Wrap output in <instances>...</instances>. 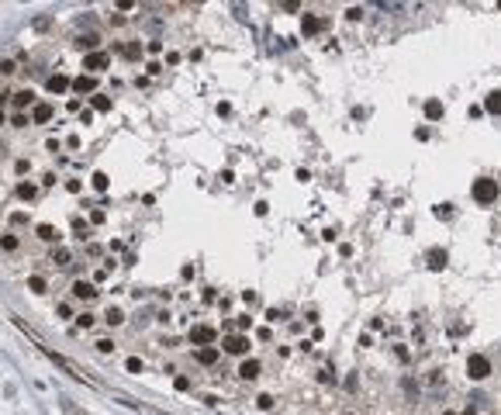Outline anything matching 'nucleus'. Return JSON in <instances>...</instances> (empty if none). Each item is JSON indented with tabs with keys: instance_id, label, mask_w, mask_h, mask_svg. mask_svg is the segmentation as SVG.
I'll use <instances>...</instances> for the list:
<instances>
[{
	"instance_id": "obj_41",
	"label": "nucleus",
	"mask_w": 501,
	"mask_h": 415,
	"mask_svg": "<svg viewBox=\"0 0 501 415\" xmlns=\"http://www.w3.org/2000/svg\"><path fill=\"white\" fill-rule=\"evenodd\" d=\"M342 415H353V412H342Z\"/></svg>"
},
{
	"instance_id": "obj_35",
	"label": "nucleus",
	"mask_w": 501,
	"mask_h": 415,
	"mask_svg": "<svg viewBox=\"0 0 501 415\" xmlns=\"http://www.w3.org/2000/svg\"><path fill=\"white\" fill-rule=\"evenodd\" d=\"M256 405H259V408H270L273 398H270V395H259V398H256Z\"/></svg>"
},
{
	"instance_id": "obj_15",
	"label": "nucleus",
	"mask_w": 501,
	"mask_h": 415,
	"mask_svg": "<svg viewBox=\"0 0 501 415\" xmlns=\"http://www.w3.org/2000/svg\"><path fill=\"white\" fill-rule=\"evenodd\" d=\"M31 104H35V90H18V94H14V107H18V111L31 107Z\"/></svg>"
},
{
	"instance_id": "obj_3",
	"label": "nucleus",
	"mask_w": 501,
	"mask_h": 415,
	"mask_svg": "<svg viewBox=\"0 0 501 415\" xmlns=\"http://www.w3.org/2000/svg\"><path fill=\"white\" fill-rule=\"evenodd\" d=\"M467 374H470V381H484V377H491V360L484 353H474L470 360H467Z\"/></svg>"
},
{
	"instance_id": "obj_11",
	"label": "nucleus",
	"mask_w": 501,
	"mask_h": 415,
	"mask_svg": "<svg viewBox=\"0 0 501 415\" xmlns=\"http://www.w3.org/2000/svg\"><path fill=\"white\" fill-rule=\"evenodd\" d=\"M322 28H325V21H322V18H315V14H308V18L301 21V31H304V35H318Z\"/></svg>"
},
{
	"instance_id": "obj_16",
	"label": "nucleus",
	"mask_w": 501,
	"mask_h": 415,
	"mask_svg": "<svg viewBox=\"0 0 501 415\" xmlns=\"http://www.w3.org/2000/svg\"><path fill=\"white\" fill-rule=\"evenodd\" d=\"M52 263H56V267H69V263H73V253H69L66 246H56V249H52Z\"/></svg>"
},
{
	"instance_id": "obj_27",
	"label": "nucleus",
	"mask_w": 501,
	"mask_h": 415,
	"mask_svg": "<svg viewBox=\"0 0 501 415\" xmlns=\"http://www.w3.org/2000/svg\"><path fill=\"white\" fill-rule=\"evenodd\" d=\"M125 370H128V374H138V370H142V360H138V356H128V360H125Z\"/></svg>"
},
{
	"instance_id": "obj_4",
	"label": "nucleus",
	"mask_w": 501,
	"mask_h": 415,
	"mask_svg": "<svg viewBox=\"0 0 501 415\" xmlns=\"http://www.w3.org/2000/svg\"><path fill=\"white\" fill-rule=\"evenodd\" d=\"M107 66H111V56H107V52H90V56L83 59V69H90V77H94V73H104Z\"/></svg>"
},
{
	"instance_id": "obj_12",
	"label": "nucleus",
	"mask_w": 501,
	"mask_h": 415,
	"mask_svg": "<svg viewBox=\"0 0 501 415\" xmlns=\"http://www.w3.org/2000/svg\"><path fill=\"white\" fill-rule=\"evenodd\" d=\"M66 87H73V80H69V77H62V73L49 77V94H62Z\"/></svg>"
},
{
	"instance_id": "obj_8",
	"label": "nucleus",
	"mask_w": 501,
	"mask_h": 415,
	"mask_svg": "<svg viewBox=\"0 0 501 415\" xmlns=\"http://www.w3.org/2000/svg\"><path fill=\"white\" fill-rule=\"evenodd\" d=\"M218 356H221V350H218V346H201V350H197V363L214 367V363H218Z\"/></svg>"
},
{
	"instance_id": "obj_32",
	"label": "nucleus",
	"mask_w": 501,
	"mask_h": 415,
	"mask_svg": "<svg viewBox=\"0 0 501 415\" xmlns=\"http://www.w3.org/2000/svg\"><path fill=\"white\" fill-rule=\"evenodd\" d=\"M280 318H284L280 308H266V322H280Z\"/></svg>"
},
{
	"instance_id": "obj_30",
	"label": "nucleus",
	"mask_w": 501,
	"mask_h": 415,
	"mask_svg": "<svg viewBox=\"0 0 501 415\" xmlns=\"http://www.w3.org/2000/svg\"><path fill=\"white\" fill-rule=\"evenodd\" d=\"M80 49H97V35H83V39H80Z\"/></svg>"
},
{
	"instance_id": "obj_21",
	"label": "nucleus",
	"mask_w": 501,
	"mask_h": 415,
	"mask_svg": "<svg viewBox=\"0 0 501 415\" xmlns=\"http://www.w3.org/2000/svg\"><path fill=\"white\" fill-rule=\"evenodd\" d=\"M28 291H31V294H45V277L31 274L28 277Z\"/></svg>"
},
{
	"instance_id": "obj_1",
	"label": "nucleus",
	"mask_w": 501,
	"mask_h": 415,
	"mask_svg": "<svg viewBox=\"0 0 501 415\" xmlns=\"http://www.w3.org/2000/svg\"><path fill=\"white\" fill-rule=\"evenodd\" d=\"M35 346H38V350H42V353H45V356H49V360H52L56 367H62L66 374H73V377H76V381H87V384H94V381H90V377H87V374H80V367H76V363H73V360H66V356H62V353H56L52 346H42L38 339H35Z\"/></svg>"
},
{
	"instance_id": "obj_14",
	"label": "nucleus",
	"mask_w": 501,
	"mask_h": 415,
	"mask_svg": "<svg viewBox=\"0 0 501 415\" xmlns=\"http://www.w3.org/2000/svg\"><path fill=\"white\" fill-rule=\"evenodd\" d=\"M94 87H97V80H94V77H87V73L73 80V90H76V94H90Z\"/></svg>"
},
{
	"instance_id": "obj_36",
	"label": "nucleus",
	"mask_w": 501,
	"mask_h": 415,
	"mask_svg": "<svg viewBox=\"0 0 501 415\" xmlns=\"http://www.w3.org/2000/svg\"><path fill=\"white\" fill-rule=\"evenodd\" d=\"M11 221H14V225H24V221H28V215H24V211H14V215H11Z\"/></svg>"
},
{
	"instance_id": "obj_24",
	"label": "nucleus",
	"mask_w": 501,
	"mask_h": 415,
	"mask_svg": "<svg viewBox=\"0 0 501 415\" xmlns=\"http://www.w3.org/2000/svg\"><path fill=\"white\" fill-rule=\"evenodd\" d=\"M0 249L4 253H14L18 249V236H0Z\"/></svg>"
},
{
	"instance_id": "obj_23",
	"label": "nucleus",
	"mask_w": 501,
	"mask_h": 415,
	"mask_svg": "<svg viewBox=\"0 0 501 415\" xmlns=\"http://www.w3.org/2000/svg\"><path fill=\"white\" fill-rule=\"evenodd\" d=\"M90 183H94V191H107V187H111V177H107V173H94Z\"/></svg>"
},
{
	"instance_id": "obj_9",
	"label": "nucleus",
	"mask_w": 501,
	"mask_h": 415,
	"mask_svg": "<svg viewBox=\"0 0 501 415\" xmlns=\"http://www.w3.org/2000/svg\"><path fill=\"white\" fill-rule=\"evenodd\" d=\"M31 121L35 125H49L52 121V104H35L31 107Z\"/></svg>"
},
{
	"instance_id": "obj_6",
	"label": "nucleus",
	"mask_w": 501,
	"mask_h": 415,
	"mask_svg": "<svg viewBox=\"0 0 501 415\" xmlns=\"http://www.w3.org/2000/svg\"><path fill=\"white\" fill-rule=\"evenodd\" d=\"M100 294L90 280H73V297H80V301H94V297Z\"/></svg>"
},
{
	"instance_id": "obj_2",
	"label": "nucleus",
	"mask_w": 501,
	"mask_h": 415,
	"mask_svg": "<svg viewBox=\"0 0 501 415\" xmlns=\"http://www.w3.org/2000/svg\"><path fill=\"white\" fill-rule=\"evenodd\" d=\"M470 194H474L477 204H494V201H498V183H494V180H487V177H481V180H474Z\"/></svg>"
},
{
	"instance_id": "obj_10",
	"label": "nucleus",
	"mask_w": 501,
	"mask_h": 415,
	"mask_svg": "<svg viewBox=\"0 0 501 415\" xmlns=\"http://www.w3.org/2000/svg\"><path fill=\"white\" fill-rule=\"evenodd\" d=\"M259 370H263V367H259V360H242L239 377H242V381H256V377H259Z\"/></svg>"
},
{
	"instance_id": "obj_13",
	"label": "nucleus",
	"mask_w": 501,
	"mask_h": 415,
	"mask_svg": "<svg viewBox=\"0 0 501 415\" xmlns=\"http://www.w3.org/2000/svg\"><path fill=\"white\" fill-rule=\"evenodd\" d=\"M35 232H38V239H42V242H52V246H56L59 239H62V236H59V229H56V225H38Z\"/></svg>"
},
{
	"instance_id": "obj_22",
	"label": "nucleus",
	"mask_w": 501,
	"mask_h": 415,
	"mask_svg": "<svg viewBox=\"0 0 501 415\" xmlns=\"http://www.w3.org/2000/svg\"><path fill=\"white\" fill-rule=\"evenodd\" d=\"M425 118H443V104H439V100H425Z\"/></svg>"
},
{
	"instance_id": "obj_31",
	"label": "nucleus",
	"mask_w": 501,
	"mask_h": 415,
	"mask_svg": "<svg viewBox=\"0 0 501 415\" xmlns=\"http://www.w3.org/2000/svg\"><path fill=\"white\" fill-rule=\"evenodd\" d=\"M14 73V59H4L0 62V77H11Z\"/></svg>"
},
{
	"instance_id": "obj_20",
	"label": "nucleus",
	"mask_w": 501,
	"mask_h": 415,
	"mask_svg": "<svg viewBox=\"0 0 501 415\" xmlns=\"http://www.w3.org/2000/svg\"><path fill=\"white\" fill-rule=\"evenodd\" d=\"M104 322H107V325H121V322H125V315H121V308H118V305H111V308L104 312Z\"/></svg>"
},
{
	"instance_id": "obj_38",
	"label": "nucleus",
	"mask_w": 501,
	"mask_h": 415,
	"mask_svg": "<svg viewBox=\"0 0 501 415\" xmlns=\"http://www.w3.org/2000/svg\"><path fill=\"white\" fill-rule=\"evenodd\" d=\"M56 312H59V318H69V315H73V308H69V305H59Z\"/></svg>"
},
{
	"instance_id": "obj_39",
	"label": "nucleus",
	"mask_w": 501,
	"mask_h": 415,
	"mask_svg": "<svg viewBox=\"0 0 501 415\" xmlns=\"http://www.w3.org/2000/svg\"><path fill=\"white\" fill-rule=\"evenodd\" d=\"M4 121H7V118H4V107H0V125H4Z\"/></svg>"
},
{
	"instance_id": "obj_34",
	"label": "nucleus",
	"mask_w": 501,
	"mask_h": 415,
	"mask_svg": "<svg viewBox=\"0 0 501 415\" xmlns=\"http://www.w3.org/2000/svg\"><path fill=\"white\" fill-rule=\"evenodd\" d=\"M125 56H128V59H138V56H142V49H138V45H125Z\"/></svg>"
},
{
	"instance_id": "obj_25",
	"label": "nucleus",
	"mask_w": 501,
	"mask_h": 415,
	"mask_svg": "<svg viewBox=\"0 0 501 415\" xmlns=\"http://www.w3.org/2000/svg\"><path fill=\"white\" fill-rule=\"evenodd\" d=\"M94 111H111V97H104V94H94Z\"/></svg>"
},
{
	"instance_id": "obj_37",
	"label": "nucleus",
	"mask_w": 501,
	"mask_h": 415,
	"mask_svg": "<svg viewBox=\"0 0 501 415\" xmlns=\"http://www.w3.org/2000/svg\"><path fill=\"white\" fill-rule=\"evenodd\" d=\"M80 187H83L80 180H66V191H73V194H80Z\"/></svg>"
},
{
	"instance_id": "obj_26",
	"label": "nucleus",
	"mask_w": 501,
	"mask_h": 415,
	"mask_svg": "<svg viewBox=\"0 0 501 415\" xmlns=\"http://www.w3.org/2000/svg\"><path fill=\"white\" fill-rule=\"evenodd\" d=\"M59 408H62V412H66V415H83V412H80V408H76V405L69 401V398H59Z\"/></svg>"
},
{
	"instance_id": "obj_7",
	"label": "nucleus",
	"mask_w": 501,
	"mask_h": 415,
	"mask_svg": "<svg viewBox=\"0 0 501 415\" xmlns=\"http://www.w3.org/2000/svg\"><path fill=\"white\" fill-rule=\"evenodd\" d=\"M246 350H249V339H246V336H225V353L242 356Z\"/></svg>"
},
{
	"instance_id": "obj_5",
	"label": "nucleus",
	"mask_w": 501,
	"mask_h": 415,
	"mask_svg": "<svg viewBox=\"0 0 501 415\" xmlns=\"http://www.w3.org/2000/svg\"><path fill=\"white\" fill-rule=\"evenodd\" d=\"M214 336H218V332H214L211 325H194V329H190V339L197 343V346H211Z\"/></svg>"
},
{
	"instance_id": "obj_19",
	"label": "nucleus",
	"mask_w": 501,
	"mask_h": 415,
	"mask_svg": "<svg viewBox=\"0 0 501 415\" xmlns=\"http://www.w3.org/2000/svg\"><path fill=\"white\" fill-rule=\"evenodd\" d=\"M429 267H432V270H443L446 267V253L443 249H429Z\"/></svg>"
},
{
	"instance_id": "obj_17",
	"label": "nucleus",
	"mask_w": 501,
	"mask_h": 415,
	"mask_svg": "<svg viewBox=\"0 0 501 415\" xmlns=\"http://www.w3.org/2000/svg\"><path fill=\"white\" fill-rule=\"evenodd\" d=\"M14 194H18L21 201H35V194H38V191H35V183H28V180H21V183H18V191H14Z\"/></svg>"
},
{
	"instance_id": "obj_28",
	"label": "nucleus",
	"mask_w": 501,
	"mask_h": 415,
	"mask_svg": "<svg viewBox=\"0 0 501 415\" xmlns=\"http://www.w3.org/2000/svg\"><path fill=\"white\" fill-rule=\"evenodd\" d=\"M76 325H80V329H90V325H94V315H90V312L76 315Z\"/></svg>"
},
{
	"instance_id": "obj_18",
	"label": "nucleus",
	"mask_w": 501,
	"mask_h": 415,
	"mask_svg": "<svg viewBox=\"0 0 501 415\" xmlns=\"http://www.w3.org/2000/svg\"><path fill=\"white\" fill-rule=\"evenodd\" d=\"M484 111H491V115H501V90L487 94V100H484Z\"/></svg>"
},
{
	"instance_id": "obj_33",
	"label": "nucleus",
	"mask_w": 501,
	"mask_h": 415,
	"mask_svg": "<svg viewBox=\"0 0 501 415\" xmlns=\"http://www.w3.org/2000/svg\"><path fill=\"white\" fill-rule=\"evenodd\" d=\"M11 121H14V128H24V125H28V115H24V111H18Z\"/></svg>"
},
{
	"instance_id": "obj_29",
	"label": "nucleus",
	"mask_w": 501,
	"mask_h": 415,
	"mask_svg": "<svg viewBox=\"0 0 501 415\" xmlns=\"http://www.w3.org/2000/svg\"><path fill=\"white\" fill-rule=\"evenodd\" d=\"M97 350H100V353H114V343H111V339H97Z\"/></svg>"
},
{
	"instance_id": "obj_40",
	"label": "nucleus",
	"mask_w": 501,
	"mask_h": 415,
	"mask_svg": "<svg viewBox=\"0 0 501 415\" xmlns=\"http://www.w3.org/2000/svg\"><path fill=\"white\" fill-rule=\"evenodd\" d=\"M443 415H456V412H443Z\"/></svg>"
}]
</instances>
